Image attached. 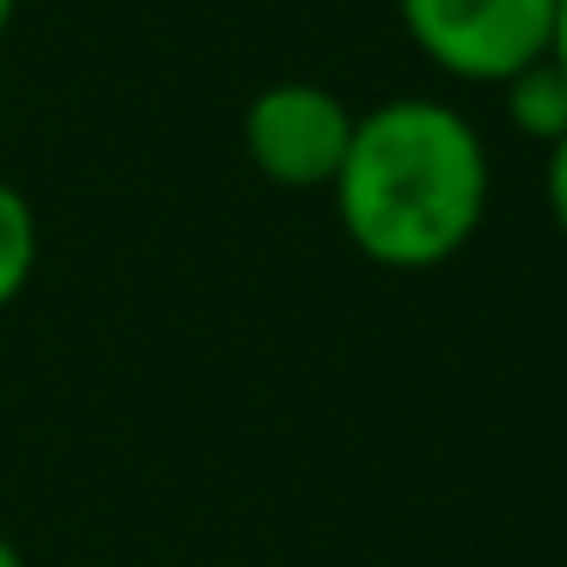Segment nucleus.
I'll return each instance as SVG.
<instances>
[{"mask_svg": "<svg viewBox=\"0 0 567 567\" xmlns=\"http://www.w3.org/2000/svg\"><path fill=\"white\" fill-rule=\"evenodd\" d=\"M0 567H31V561H25V555H19V543H13V537H7V530H0Z\"/></svg>", "mask_w": 567, "mask_h": 567, "instance_id": "obj_8", "label": "nucleus"}, {"mask_svg": "<svg viewBox=\"0 0 567 567\" xmlns=\"http://www.w3.org/2000/svg\"><path fill=\"white\" fill-rule=\"evenodd\" d=\"M238 141L275 189H330L354 141V111L318 80H275L245 104Z\"/></svg>", "mask_w": 567, "mask_h": 567, "instance_id": "obj_3", "label": "nucleus"}, {"mask_svg": "<svg viewBox=\"0 0 567 567\" xmlns=\"http://www.w3.org/2000/svg\"><path fill=\"white\" fill-rule=\"evenodd\" d=\"M506 123L518 128V135L543 141V147H555V141L567 135V74L543 55V62H530L525 74L506 80Z\"/></svg>", "mask_w": 567, "mask_h": 567, "instance_id": "obj_4", "label": "nucleus"}, {"mask_svg": "<svg viewBox=\"0 0 567 567\" xmlns=\"http://www.w3.org/2000/svg\"><path fill=\"white\" fill-rule=\"evenodd\" d=\"M0 123H7V111H0Z\"/></svg>", "mask_w": 567, "mask_h": 567, "instance_id": "obj_10", "label": "nucleus"}, {"mask_svg": "<svg viewBox=\"0 0 567 567\" xmlns=\"http://www.w3.org/2000/svg\"><path fill=\"white\" fill-rule=\"evenodd\" d=\"M543 202H549L555 233L567 238V135L549 147V165H543Z\"/></svg>", "mask_w": 567, "mask_h": 567, "instance_id": "obj_6", "label": "nucleus"}, {"mask_svg": "<svg viewBox=\"0 0 567 567\" xmlns=\"http://www.w3.org/2000/svg\"><path fill=\"white\" fill-rule=\"evenodd\" d=\"M336 220L367 262L421 275L452 262L488 214V147L445 99H384L354 116L330 184Z\"/></svg>", "mask_w": 567, "mask_h": 567, "instance_id": "obj_1", "label": "nucleus"}, {"mask_svg": "<svg viewBox=\"0 0 567 567\" xmlns=\"http://www.w3.org/2000/svg\"><path fill=\"white\" fill-rule=\"evenodd\" d=\"M396 19L440 74L506 86L549 55L555 0H396Z\"/></svg>", "mask_w": 567, "mask_h": 567, "instance_id": "obj_2", "label": "nucleus"}, {"mask_svg": "<svg viewBox=\"0 0 567 567\" xmlns=\"http://www.w3.org/2000/svg\"><path fill=\"white\" fill-rule=\"evenodd\" d=\"M43 257V233H38V208L25 202V189L0 177V311H13L25 299L31 275Z\"/></svg>", "mask_w": 567, "mask_h": 567, "instance_id": "obj_5", "label": "nucleus"}, {"mask_svg": "<svg viewBox=\"0 0 567 567\" xmlns=\"http://www.w3.org/2000/svg\"><path fill=\"white\" fill-rule=\"evenodd\" d=\"M13 19H19V0H0V38L13 31Z\"/></svg>", "mask_w": 567, "mask_h": 567, "instance_id": "obj_9", "label": "nucleus"}, {"mask_svg": "<svg viewBox=\"0 0 567 567\" xmlns=\"http://www.w3.org/2000/svg\"><path fill=\"white\" fill-rule=\"evenodd\" d=\"M549 62L567 74V0H555V25H549Z\"/></svg>", "mask_w": 567, "mask_h": 567, "instance_id": "obj_7", "label": "nucleus"}]
</instances>
